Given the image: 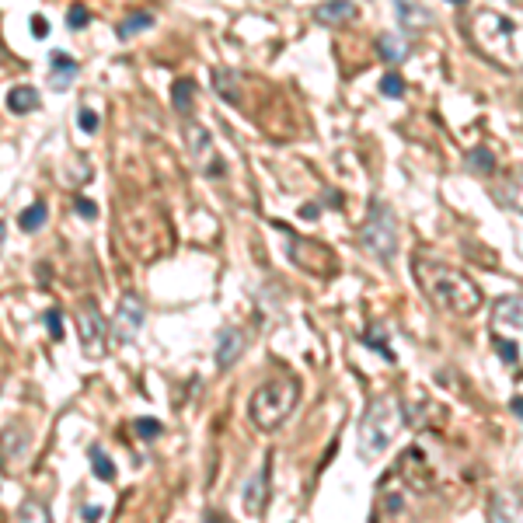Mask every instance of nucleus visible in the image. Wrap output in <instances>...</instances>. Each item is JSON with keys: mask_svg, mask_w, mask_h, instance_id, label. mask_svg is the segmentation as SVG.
I'll return each mask as SVG.
<instances>
[{"mask_svg": "<svg viewBox=\"0 0 523 523\" xmlns=\"http://www.w3.org/2000/svg\"><path fill=\"white\" fill-rule=\"evenodd\" d=\"M147 29H154V15H150V11H133L129 18H122V22L115 25V35H119V39H133V35H140V32H147Z\"/></svg>", "mask_w": 523, "mask_h": 523, "instance_id": "412c9836", "label": "nucleus"}, {"mask_svg": "<svg viewBox=\"0 0 523 523\" xmlns=\"http://www.w3.org/2000/svg\"><path fill=\"white\" fill-rule=\"evenodd\" d=\"M398 4V15H401V25L408 29V32H422L426 25H429V11L422 8V4H412V0H394Z\"/></svg>", "mask_w": 523, "mask_h": 523, "instance_id": "6ab92c4d", "label": "nucleus"}, {"mask_svg": "<svg viewBox=\"0 0 523 523\" xmlns=\"http://www.w3.org/2000/svg\"><path fill=\"white\" fill-rule=\"evenodd\" d=\"M88 22H91L88 4H70V11H67V29H70V32H81V29H88Z\"/></svg>", "mask_w": 523, "mask_h": 523, "instance_id": "a878e982", "label": "nucleus"}, {"mask_svg": "<svg viewBox=\"0 0 523 523\" xmlns=\"http://www.w3.org/2000/svg\"><path fill=\"white\" fill-rule=\"evenodd\" d=\"M300 216H304V220H314V216H318V202H307V206L300 209Z\"/></svg>", "mask_w": 523, "mask_h": 523, "instance_id": "f704fd0d", "label": "nucleus"}, {"mask_svg": "<svg viewBox=\"0 0 523 523\" xmlns=\"http://www.w3.org/2000/svg\"><path fill=\"white\" fill-rule=\"evenodd\" d=\"M105 332H108V325H105L98 304H95V300H84V304L77 307V339H81L84 356H91V360H102V356H105Z\"/></svg>", "mask_w": 523, "mask_h": 523, "instance_id": "6e6552de", "label": "nucleus"}, {"mask_svg": "<svg viewBox=\"0 0 523 523\" xmlns=\"http://www.w3.org/2000/svg\"><path fill=\"white\" fill-rule=\"evenodd\" d=\"M467 168H471V171H478V175H488V171H495V157H492V150H485V147H474V150L467 154Z\"/></svg>", "mask_w": 523, "mask_h": 523, "instance_id": "393cba45", "label": "nucleus"}, {"mask_svg": "<svg viewBox=\"0 0 523 523\" xmlns=\"http://www.w3.org/2000/svg\"><path fill=\"white\" fill-rule=\"evenodd\" d=\"M290 258L311 276H335V255L332 248H325L321 241L314 237H300V234H290Z\"/></svg>", "mask_w": 523, "mask_h": 523, "instance_id": "423d86ee", "label": "nucleus"}, {"mask_svg": "<svg viewBox=\"0 0 523 523\" xmlns=\"http://www.w3.org/2000/svg\"><path fill=\"white\" fill-rule=\"evenodd\" d=\"M380 95H387V98H401V95H405V81H401L398 74H384V81H380Z\"/></svg>", "mask_w": 523, "mask_h": 523, "instance_id": "c756f323", "label": "nucleus"}, {"mask_svg": "<svg viewBox=\"0 0 523 523\" xmlns=\"http://www.w3.org/2000/svg\"><path fill=\"white\" fill-rule=\"evenodd\" d=\"M412 276H415L422 297L433 307H440V311H446L453 318H471L485 304L481 287L464 269H453V266H446V262H433V258L419 255L412 262Z\"/></svg>", "mask_w": 523, "mask_h": 523, "instance_id": "f257e3e1", "label": "nucleus"}, {"mask_svg": "<svg viewBox=\"0 0 523 523\" xmlns=\"http://www.w3.org/2000/svg\"><path fill=\"white\" fill-rule=\"evenodd\" d=\"M446 4H464V0H446Z\"/></svg>", "mask_w": 523, "mask_h": 523, "instance_id": "e433bc0d", "label": "nucleus"}, {"mask_svg": "<svg viewBox=\"0 0 523 523\" xmlns=\"http://www.w3.org/2000/svg\"><path fill=\"white\" fill-rule=\"evenodd\" d=\"M77 122H81V129H84V133H95V129H98V115H95L88 105L77 112Z\"/></svg>", "mask_w": 523, "mask_h": 523, "instance_id": "7c9ffc66", "label": "nucleus"}, {"mask_svg": "<svg viewBox=\"0 0 523 523\" xmlns=\"http://www.w3.org/2000/svg\"><path fill=\"white\" fill-rule=\"evenodd\" d=\"M314 18L321 25H342L356 18V0H321L314 8Z\"/></svg>", "mask_w": 523, "mask_h": 523, "instance_id": "4468645a", "label": "nucleus"}, {"mask_svg": "<svg viewBox=\"0 0 523 523\" xmlns=\"http://www.w3.org/2000/svg\"><path fill=\"white\" fill-rule=\"evenodd\" d=\"M185 150H188V157H192V164L206 175V178H220L223 175V161H220V154H216V147H213V136H209V129H202L199 122H185Z\"/></svg>", "mask_w": 523, "mask_h": 523, "instance_id": "0eeeda50", "label": "nucleus"}, {"mask_svg": "<svg viewBox=\"0 0 523 523\" xmlns=\"http://www.w3.org/2000/svg\"><path fill=\"white\" fill-rule=\"evenodd\" d=\"M46 328H49V335H53V342H63V314H60V307H49L46 311Z\"/></svg>", "mask_w": 523, "mask_h": 523, "instance_id": "c85d7f7f", "label": "nucleus"}, {"mask_svg": "<svg viewBox=\"0 0 523 523\" xmlns=\"http://www.w3.org/2000/svg\"><path fill=\"white\" fill-rule=\"evenodd\" d=\"M401 422H405V412L398 408L394 398L370 401V408H367V415L360 422V457L363 460H377L394 443Z\"/></svg>", "mask_w": 523, "mask_h": 523, "instance_id": "20e7f679", "label": "nucleus"}, {"mask_svg": "<svg viewBox=\"0 0 523 523\" xmlns=\"http://www.w3.org/2000/svg\"><path fill=\"white\" fill-rule=\"evenodd\" d=\"M297 401H300V380L297 377L266 380V384H258L255 394L248 398V419L255 422V429L273 433L293 415Z\"/></svg>", "mask_w": 523, "mask_h": 523, "instance_id": "7ed1b4c3", "label": "nucleus"}, {"mask_svg": "<svg viewBox=\"0 0 523 523\" xmlns=\"http://www.w3.org/2000/svg\"><path fill=\"white\" fill-rule=\"evenodd\" d=\"M467 35L474 49L506 74L523 70V18H509L499 11H478L467 22Z\"/></svg>", "mask_w": 523, "mask_h": 523, "instance_id": "f03ea898", "label": "nucleus"}, {"mask_svg": "<svg viewBox=\"0 0 523 523\" xmlns=\"http://www.w3.org/2000/svg\"><path fill=\"white\" fill-rule=\"evenodd\" d=\"M74 206H77V213H81L84 220H95V216H98V202H91V199H84V195H77Z\"/></svg>", "mask_w": 523, "mask_h": 523, "instance_id": "2f4dec72", "label": "nucleus"}, {"mask_svg": "<svg viewBox=\"0 0 523 523\" xmlns=\"http://www.w3.org/2000/svg\"><path fill=\"white\" fill-rule=\"evenodd\" d=\"M213 88L227 105H241V88H237V74L234 70H213Z\"/></svg>", "mask_w": 523, "mask_h": 523, "instance_id": "aec40b11", "label": "nucleus"}, {"mask_svg": "<svg viewBox=\"0 0 523 523\" xmlns=\"http://www.w3.org/2000/svg\"><path fill=\"white\" fill-rule=\"evenodd\" d=\"M377 56H380L384 63H401V60H408V39H405V35H394V32L377 35Z\"/></svg>", "mask_w": 523, "mask_h": 523, "instance_id": "dca6fc26", "label": "nucleus"}, {"mask_svg": "<svg viewBox=\"0 0 523 523\" xmlns=\"http://www.w3.org/2000/svg\"><path fill=\"white\" fill-rule=\"evenodd\" d=\"M363 346H370V349H377V353H380V356H384L387 363H394V360H398V353H394V349L387 346V332H384L380 325H373L370 332H363Z\"/></svg>", "mask_w": 523, "mask_h": 523, "instance_id": "5701e85b", "label": "nucleus"}, {"mask_svg": "<svg viewBox=\"0 0 523 523\" xmlns=\"http://www.w3.org/2000/svg\"><path fill=\"white\" fill-rule=\"evenodd\" d=\"M492 318H495V325H509V328H520V332H523V293L499 297V300L492 304Z\"/></svg>", "mask_w": 523, "mask_h": 523, "instance_id": "2eb2a0df", "label": "nucleus"}, {"mask_svg": "<svg viewBox=\"0 0 523 523\" xmlns=\"http://www.w3.org/2000/svg\"><path fill=\"white\" fill-rule=\"evenodd\" d=\"M192 98H195V81L192 77H178L171 84V105H175V112L185 115V119H192V105H195Z\"/></svg>", "mask_w": 523, "mask_h": 523, "instance_id": "a211bd4d", "label": "nucleus"}, {"mask_svg": "<svg viewBox=\"0 0 523 523\" xmlns=\"http://www.w3.org/2000/svg\"><path fill=\"white\" fill-rule=\"evenodd\" d=\"M495 202L513 209V213H523V171H506V178L492 188Z\"/></svg>", "mask_w": 523, "mask_h": 523, "instance_id": "f8f14e48", "label": "nucleus"}, {"mask_svg": "<svg viewBox=\"0 0 523 523\" xmlns=\"http://www.w3.org/2000/svg\"><path fill=\"white\" fill-rule=\"evenodd\" d=\"M509 408H513V415H520V419H523V398H513V401H509Z\"/></svg>", "mask_w": 523, "mask_h": 523, "instance_id": "c9c22d12", "label": "nucleus"}, {"mask_svg": "<svg viewBox=\"0 0 523 523\" xmlns=\"http://www.w3.org/2000/svg\"><path fill=\"white\" fill-rule=\"evenodd\" d=\"M143 318H147V304L140 293H126L115 307V318H112V332L119 342H133L143 328Z\"/></svg>", "mask_w": 523, "mask_h": 523, "instance_id": "1a4fd4ad", "label": "nucleus"}, {"mask_svg": "<svg viewBox=\"0 0 523 523\" xmlns=\"http://www.w3.org/2000/svg\"><path fill=\"white\" fill-rule=\"evenodd\" d=\"M35 108H39V91H35L32 84H18V88L8 91V112L29 115V112H35Z\"/></svg>", "mask_w": 523, "mask_h": 523, "instance_id": "f3484780", "label": "nucleus"}, {"mask_svg": "<svg viewBox=\"0 0 523 523\" xmlns=\"http://www.w3.org/2000/svg\"><path fill=\"white\" fill-rule=\"evenodd\" d=\"M32 35H35V39H46V35H49V22H46L42 15L32 18Z\"/></svg>", "mask_w": 523, "mask_h": 523, "instance_id": "473e14b6", "label": "nucleus"}, {"mask_svg": "<svg viewBox=\"0 0 523 523\" xmlns=\"http://www.w3.org/2000/svg\"><path fill=\"white\" fill-rule=\"evenodd\" d=\"M492 346L499 349V360H502V363H520V346H516V342H509V339H502V335H492Z\"/></svg>", "mask_w": 523, "mask_h": 523, "instance_id": "bb28decb", "label": "nucleus"}, {"mask_svg": "<svg viewBox=\"0 0 523 523\" xmlns=\"http://www.w3.org/2000/svg\"><path fill=\"white\" fill-rule=\"evenodd\" d=\"M91 471L98 481H115V464L108 460V453L102 446H91Z\"/></svg>", "mask_w": 523, "mask_h": 523, "instance_id": "b1692460", "label": "nucleus"}, {"mask_svg": "<svg viewBox=\"0 0 523 523\" xmlns=\"http://www.w3.org/2000/svg\"><path fill=\"white\" fill-rule=\"evenodd\" d=\"M77 70H81V63L70 53H63V49L49 53V88L53 91H67L77 81Z\"/></svg>", "mask_w": 523, "mask_h": 523, "instance_id": "9b49d317", "label": "nucleus"}, {"mask_svg": "<svg viewBox=\"0 0 523 523\" xmlns=\"http://www.w3.org/2000/svg\"><path fill=\"white\" fill-rule=\"evenodd\" d=\"M84 516H88V520H102L105 509H102V506H84Z\"/></svg>", "mask_w": 523, "mask_h": 523, "instance_id": "72a5a7b5", "label": "nucleus"}, {"mask_svg": "<svg viewBox=\"0 0 523 523\" xmlns=\"http://www.w3.org/2000/svg\"><path fill=\"white\" fill-rule=\"evenodd\" d=\"M269 474H273V464H269V457H266V460H262V467L244 481L241 502H244V513H248V516H262V513H266V502H269Z\"/></svg>", "mask_w": 523, "mask_h": 523, "instance_id": "9d476101", "label": "nucleus"}, {"mask_svg": "<svg viewBox=\"0 0 523 523\" xmlns=\"http://www.w3.org/2000/svg\"><path fill=\"white\" fill-rule=\"evenodd\" d=\"M360 248L370 258H377L380 266H391L394 262V255H398V220H394L387 202H377V199L370 202V216L360 227Z\"/></svg>", "mask_w": 523, "mask_h": 523, "instance_id": "39448f33", "label": "nucleus"}, {"mask_svg": "<svg viewBox=\"0 0 523 523\" xmlns=\"http://www.w3.org/2000/svg\"><path fill=\"white\" fill-rule=\"evenodd\" d=\"M46 220H49V209H46V202H32V206H29L22 216H18V227H22L25 234H35V230H39Z\"/></svg>", "mask_w": 523, "mask_h": 523, "instance_id": "4be33fe9", "label": "nucleus"}, {"mask_svg": "<svg viewBox=\"0 0 523 523\" xmlns=\"http://www.w3.org/2000/svg\"><path fill=\"white\" fill-rule=\"evenodd\" d=\"M133 429H136V433H140V440H147V443H150V440H157V436L164 433V426H161L157 419H147V415H140V419L133 422Z\"/></svg>", "mask_w": 523, "mask_h": 523, "instance_id": "cd10ccee", "label": "nucleus"}, {"mask_svg": "<svg viewBox=\"0 0 523 523\" xmlns=\"http://www.w3.org/2000/svg\"><path fill=\"white\" fill-rule=\"evenodd\" d=\"M241 349H244V335L237 328H220L216 335V367L227 370L241 360Z\"/></svg>", "mask_w": 523, "mask_h": 523, "instance_id": "ddd939ff", "label": "nucleus"}]
</instances>
